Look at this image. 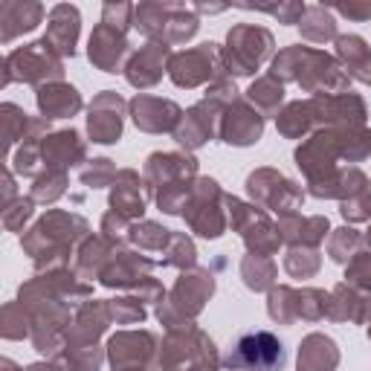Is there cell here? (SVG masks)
I'll list each match as a JSON object with an SVG mask.
<instances>
[{
	"instance_id": "6da1fadb",
	"label": "cell",
	"mask_w": 371,
	"mask_h": 371,
	"mask_svg": "<svg viewBox=\"0 0 371 371\" xmlns=\"http://www.w3.org/2000/svg\"><path fill=\"white\" fill-rule=\"evenodd\" d=\"M226 365H238V368H253V371H273L284 365V348L282 342L267 334H244L235 346V357H226Z\"/></svg>"
},
{
	"instance_id": "7a4b0ae2",
	"label": "cell",
	"mask_w": 371,
	"mask_h": 371,
	"mask_svg": "<svg viewBox=\"0 0 371 371\" xmlns=\"http://www.w3.org/2000/svg\"><path fill=\"white\" fill-rule=\"evenodd\" d=\"M339 12H346V15H371V6H365V9H354V6H339Z\"/></svg>"
}]
</instances>
